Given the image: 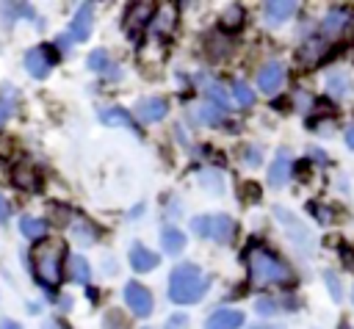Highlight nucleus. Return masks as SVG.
Listing matches in <instances>:
<instances>
[{
  "label": "nucleus",
  "mask_w": 354,
  "mask_h": 329,
  "mask_svg": "<svg viewBox=\"0 0 354 329\" xmlns=\"http://www.w3.org/2000/svg\"><path fill=\"white\" fill-rule=\"evenodd\" d=\"M274 216H277V218L285 224V232L290 235V241H293V243H296V246H299L304 254H310V252H313V238H310V232H307V229L299 224V218H296L290 210L279 207V205L274 207Z\"/></svg>",
  "instance_id": "423d86ee"
},
{
  "label": "nucleus",
  "mask_w": 354,
  "mask_h": 329,
  "mask_svg": "<svg viewBox=\"0 0 354 329\" xmlns=\"http://www.w3.org/2000/svg\"><path fill=\"white\" fill-rule=\"evenodd\" d=\"M91 19H94V3H83V6L77 8V14L72 17L69 36H72L75 41L88 39V33H91Z\"/></svg>",
  "instance_id": "9b49d317"
},
{
  "label": "nucleus",
  "mask_w": 354,
  "mask_h": 329,
  "mask_svg": "<svg viewBox=\"0 0 354 329\" xmlns=\"http://www.w3.org/2000/svg\"><path fill=\"white\" fill-rule=\"evenodd\" d=\"M282 83H285V66H282L279 61H268V64L257 72V86H260V91H266V94H277V91L282 88Z\"/></svg>",
  "instance_id": "9d476101"
},
{
  "label": "nucleus",
  "mask_w": 354,
  "mask_h": 329,
  "mask_svg": "<svg viewBox=\"0 0 354 329\" xmlns=\"http://www.w3.org/2000/svg\"><path fill=\"white\" fill-rule=\"evenodd\" d=\"M8 218V205H6V199L0 196V221H6Z\"/></svg>",
  "instance_id": "4c0bfd02"
},
{
  "label": "nucleus",
  "mask_w": 354,
  "mask_h": 329,
  "mask_svg": "<svg viewBox=\"0 0 354 329\" xmlns=\"http://www.w3.org/2000/svg\"><path fill=\"white\" fill-rule=\"evenodd\" d=\"M241 22H243V8L241 6H230L221 14V28H238Z\"/></svg>",
  "instance_id": "bb28decb"
},
{
  "label": "nucleus",
  "mask_w": 354,
  "mask_h": 329,
  "mask_svg": "<svg viewBox=\"0 0 354 329\" xmlns=\"http://www.w3.org/2000/svg\"><path fill=\"white\" fill-rule=\"evenodd\" d=\"M246 265H249V279L254 285H288V282H293L290 268L263 246H252L246 252Z\"/></svg>",
  "instance_id": "f03ea898"
},
{
  "label": "nucleus",
  "mask_w": 354,
  "mask_h": 329,
  "mask_svg": "<svg viewBox=\"0 0 354 329\" xmlns=\"http://www.w3.org/2000/svg\"><path fill=\"white\" fill-rule=\"evenodd\" d=\"M324 50H326V44H324L321 39H310V41L299 50V64H301V66H315V64L321 61Z\"/></svg>",
  "instance_id": "a211bd4d"
},
{
  "label": "nucleus",
  "mask_w": 354,
  "mask_h": 329,
  "mask_svg": "<svg viewBox=\"0 0 354 329\" xmlns=\"http://www.w3.org/2000/svg\"><path fill=\"white\" fill-rule=\"evenodd\" d=\"M30 263L33 271L39 276L41 285L55 288L61 282V271H64V243L61 241H41L33 246L30 252Z\"/></svg>",
  "instance_id": "7ed1b4c3"
},
{
  "label": "nucleus",
  "mask_w": 354,
  "mask_h": 329,
  "mask_svg": "<svg viewBox=\"0 0 354 329\" xmlns=\"http://www.w3.org/2000/svg\"><path fill=\"white\" fill-rule=\"evenodd\" d=\"M66 268H69V276H72L75 282H80V285H88V282H91V265H88L86 257L72 254L69 263H66Z\"/></svg>",
  "instance_id": "aec40b11"
},
{
  "label": "nucleus",
  "mask_w": 354,
  "mask_h": 329,
  "mask_svg": "<svg viewBox=\"0 0 354 329\" xmlns=\"http://www.w3.org/2000/svg\"><path fill=\"white\" fill-rule=\"evenodd\" d=\"M191 229L199 238H210L216 243H230L235 235V221L230 216H196L191 218Z\"/></svg>",
  "instance_id": "20e7f679"
},
{
  "label": "nucleus",
  "mask_w": 354,
  "mask_h": 329,
  "mask_svg": "<svg viewBox=\"0 0 354 329\" xmlns=\"http://www.w3.org/2000/svg\"><path fill=\"white\" fill-rule=\"evenodd\" d=\"M155 14H158L155 3H133V6L127 8V14H124V33L136 39L144 28H149V25H152Z\"/></svg>",
  "instance_id": "39448f33"
},
{
  "label": "nucleus",
  "mask_w": 354,
  "mask_h": 329,
  "mask_svg": "<svg viewBox=\"0 0 354 329\" xmlns=\"http://www.w3.org/2000/svg\"><path fill=\"white\" fill-rule=\"evenodd\" d=\"M346 144L354 149V124H348V127H346Z\"/></svg>",
  "instance_id": "e433bc0d"
},
{
  "label": "nucleus",
  "mask_w": 354,
  "mask_h": 329,
  "mask_svg": "<svg viewBox=\"0 0 354 329\" xmlns=\"http://www.w3.org/2000/svg\"><path fill=\"white\" fill-rule=\"evenodd\" d=\"M232 94H235L238 105H243V108H249V105L254 102V94H252V88H249L246 83H241V80H235V83H232Z\"/></svg>",
  "instance_id": "cd10ccee"
},
{
  "label": "nucleus",
  "mask_w": 354,
  "mask_h": 329,
  "mask_svg": "<svg viewBox=\"0 0 354 329\" xmlns=\"http://www.w3.org/2000/svg\"><path fill=\"white\" fill-rule=\"evenodd\" d=\"M160 246L166 254H180L185 249V235L177 229V227H163L160 232Z\"/></svg>",
  "instance_id": "f3484780"
},
{
  "label": "nucleus",
  "mask_w": 354,
  "mask_h": 329,
  "mask_svg": "<svg viewBox=\"0 0 354 329\" xmlns=\"http://www.w3.org/2000/svg\"><path fill=\"white\" fill-rule=\"evenodd\" d=\"M293 11H296V3L293 0H271V3L263 6V14H266V22L268 25L285 22L288 17H293Z\"/></svg>",
  "instance_id": "ddd939ff"
},
{
  "label": "nucleus",
  "mask_w": 354,
  "mask_h": 329,
  "mask_svg": "<svg viewBox=\"0 0 354 329\" xmlns=\"http://www.w3.org/2000/svg\"><path fill=\"white\" fill-rule=\"evenodd\" d=\"M351 299H354V288H351Z\"/></svg>",
  "instance_id": "79ce46f5"
},
{
  "label": "nucleus",
  "mask_w": 354,
  "mask_h": 329,
  "mask_svg": "<svg viewBox=\"0 0 354 329\" xmlns=\"http://www.w3.org/2000/svg\"><path fill=\"white\" fill-rule=\"evenodd\" d=\"M249 329H285V326H279V323H254Z\"/></svg>",
  "instance_id": "58836bf2"
},
{
  "label": "nucleus",
  "mask_w": 354,
  "mask_h": 329,
  "mask_svg": "<svg viewBox=\"0 0 354 329\" xmlns=\"http://www.w3.org/2000/svg\"><path fill=\"white\" fill-rule=\"evenodd\" d=\"M86 64H88V69H94V72H102V75H111V72H113V75H116V66L108 61V53H105V50H94Z\"/></svg>",
  "instance_id": "5701e85b"
},
{
  "label": "nucleus",
  "mask_w": 354,
  "mask_h": 329,
  "mask_svg": "<svg viewBox=\"0 0 354 329\" xmlns=\"http://www.w3.org/2000/svg\"><path fill=\"white\" fill-rule=\"evenodd\" d=\"M0 329H22V326H19L17 321H11V318H3V321H0Z\"/></svg>",
  "instance_id": "c9c22d12"
},
{
  "label": "nucleus",
  "mask_w": 354,
  "mask_h": 329,
  "mask_svg": "<svg viewBox=\"0 0 354 329\" xmlns=\"http://www.w3.org/2000/svg\"><path fill=\"white\" fill-rule=\"evenodd\" d=\"M324 282H326V288H329V293H332V301H340V299H343V285H340L337 274H335V271H324Z\"/></svg>",
  "instance_id": "c85d7f7f"
},
{
  "label": "nucleus",
  "mask_w": 354,
  "mask_h": 329,
  "mask_svg": "<svg viewBox=\"0 0 354 329\" xmlns=\"http://www.w3.org/2000/svg\"><path fill=\"white\" fill-rule=\"evenodd\" d=\"M199 180H202V185H205L207 191H213V194H221V188H224V182H221V177H218L216 171H202Z\"/></svg>",
  "instance_id": "c756f323"
},
{
  "label": "nucleus",
  "mask_w": 354,
  "mask_h": 329,
  "mask_svg": "<svg viewBox=\"0 0 354 329\" xmlns=\"http://www.w3.org/2000/svg\"><path fill=\"white\" fill-rule=\"evenodd\" d=\"M169 105L163 97H147V100H138L136 108H133V116L141 122V124H152V122H160L166 116Z\"/></svg>",
  "instance_id": "6e6552de"
},
{
  "label": "nucleus",
  "mask_w": 354,
  "mask_h": 329,
  "mask_svg": "<svg viewBox=\"0 0 354 329\" xmlns=\"http://www.w3.org/2000/svg\"><path fill=\"white\" fill-rule=\"evenodd\" d=\"M348 271H354V254L348 257Z\"/></svg>",
  "instance_id": "ea45409f"
},
{
  "label": "nucleus",
  "mask_w": 354,
  "mask_h": 329,
  "mask_svg": "<svg viewBox=\"0 0 354 329\" xmlns=\"http://www.w3.org/2000/svg\"><path fill=\"white\" fill-rule=\"evenodd\" d=\"M337 329H351V323H346V321H343V323H340Z\"/></svg>",
  "instance_id": "a19ab883"
},
{
  "label": "nucleus",
  "mask_w": 354,
  "mask_h": 329,
  "mask_svg": "<svg viewBox=\"0 0 354 329\" xmlns=\"http://www.w3.org/2000/svg\"><path fill=\"white\" fill-rule=\"evenodd\" d=\"M72 41H75V39H72V36H58V47H61V50H64V53H66V50H69V44H72Z\"/></svg>",
  "instance_id": "f704fd0d"
},
{
  "label": "nucleus",
  "mask_w": 354,
  "mask_h": 329,
  "mask_svg": "<svg viewBox=\"0 0 354 329\" xmlns=\"http://www.w3.org/2000/svg\"><path fill=\"white\" fill-rule=\"evenodd\" d=\"M0 11H3L8 19H11V17H28V19H33V8L25 6V3H3Z\"/></svg>",
  "instance_id": "a878e982"
},
{
  "label": "nucleus",
  "mask_w": 354,
  "mask_h": 329,
  "mask_svg": "<svg viewBox=\"0 0 354 329\" xmlns=\"http://www.w3.org/2000/svg\"><path fill=\"white\" fill-rule=\"evenodd\" d=\"M288 177H290V152L288 149H277V158H274V163L268 169V182L274 188H279V185L288 182Z\"/></svg>",
  "instance_id": "f8f14e48"
},
{
  "label": "nucleus",
  "mask_w": 354,
  "mask_h": 329,
  "mask_svg": "<svg viewBox=\"0 0 354 329\" xmlns=\"http://www.w3.org/2000/svg\"><path fill=\"white\" fill-rule=\"evenodd\" d=\"M19 232H22L25 238H30V241H39V238H44V232H47V224H44L41 218H33V216H22V218H19Z\"/></svg>",
  "instance_id": "412c9836"
},
{
  "label": "nucleus",
  "mask_w": 354,
  "mask_h": 329,
  "mask_svg": "<svg viewBox=\"0 0 354 329\" xmlns=\"http://www.w3.org/2000/svg\"><path fill=\"white\" fill-rule=\"evenodd\" d=\"M241 323H243V312H238V310H216L205 321V329H238Z\"/></svg>",
  "instance_id": "4468645a"
},
{
  "label": "nucleus",
  "mask_w": 354,
  "mask_h": 329,
  "mask_svg": "<svg viewBox=\"0 0 354 329\" xmlns=\"http://www.w3.org/2000/svg\"><path fill=\"white\" fill-rule=\"evenodd\" d=\"M199 83L205 86V94H207V100H210L216 108H221V111L230 108V94H227L216 80H210V77H199Z\"/></svg>",
  "instance_id": "6ab92c4d"
},
{
  "label": "nucleus",
  "mask_w": 354,
  "mask_h": 329,
  "mask_svg": "<svg viewBox=\"0 0 354 329\" xmlns=\"http://www.w3.org/2000/svg\"><path fill=\"white\" fill-rule=\"evenodd\" d=\"M124 301L133 310V315H138V318H147L152 312V293L138 282H127L124 285Z\"/></svg>",
  "instance_id": "0eeeda50"
},
{
  "label": "nucleus",
  "mask_w": 354,
  "mask_h": 329,
  "mask_svg": "<svg viewBox=\"0 0 354 329\" xmlns=\"http://www.w3.org/2000/svg\"><path fill=\"white\" fill-rule=\"evenodd\" d=\"M246 163H249V166H257V163H260V149L249 147V149H246Z\"/></svg>",
  "instance_id": "473e14b6"
},
{
  "label": "nucleus",
  "mask_w": 354,
  "mask_h": 329,
  "mask_svg": "<svg viewBox=\"0 0 354 329\" xmlns=\"http://www.w3.org/2000/svg\"><path fill=\"white\" fill-rule=\"evenodd\" d=\"M130 265H133V271H152L158 265V254L141 243H133L130 246Z\"/></svg>",
  "instance_id": "dca6fc26"
},
{
  "label": "nucleus",
  "mask_w": 354,
  "mask_h": 329,
  "mask_svg": "<svg viewBox=\"0 0 354 329\" xmlns=\"http://www.w3.org/2000/svg\"><path fill=\"white\" fill-rule=\"evenodd\" d=\"M100 119H102V124H122V127H127V130H133L136 135H141L138 133V127H136V119L124 111V108H100Z\"/></svg>",
  "instance_id": "2eb2a0df"
},
{
  "label": "nucleus",
  "mask_w": 354,
  "mask_h": 329,
  "mask_svg": "<svg viewBox=\"0 0 354 329\" xmlns=\"http://www.w3.org/2000/svg\"><path fill=\"white\" fill-rule=\"evenodd\" d=\"M326 88H329V94H335V97H346V94L351 91V80H348L343 72H332V75L326 77Z\"/></svg>",
  "instance_id": "b1692460"
},
{
  "label": "nucleus",
  "mask_w": 354,
  "mask_h": 329,
  "mask_svg": "<svg viewBox=\"0 0 354 329\" xmlns=\"http://www.w3.org/2000/svg\"><path fill=\"white\" fill-rule=\"evenodd\" d=\"M163 329H188V315H183V312L171 315V318L166 321V326H163Z\"/></svg>",
  "instance_id": "7c9ffc66"
},
{
  "label": "nucleus",
  "mask_w": 354,
  "mask_h": 329,
  "mask_svg": "<svg viewBox=\"0 0 354 329\" xmlns=\"http://www.w3.org/2000/svg\"><path fill=\"white\" fill-rule=\"evenodd\" d=\"M224 111L221 108H216L213 102H202V105H196L194 108V116H196V122H202V124H221V116Z\"/></svg>",
  "instance_id": "4be33fe9"
},
{
  "label": "nucleus",
  "mask_w": 354,
  "mask_h": 329,
  "mask_svg": "<svg viewBox=\"0 0 354 329\" xmlns=\"http://www.w3.org/2000/svg\"><path fill=\"white\" fill-rule=\"evenodd\" d=\"M53 64H55V55L50 53V47H33L25 53V66L33 77H47Z\"/></svg>",
  "instance_id": "1a4fd4ad"
},
{
  "label": "nucleus",
  "mask_w": 354,
  "mask_h": 329,
  "mask_svg": "<svg viewBox=\"0 0 354 329\" xmlns=\"http://www.w3.org/2000/svg\"><path fill=\"white\" fill-rule=\"evenodd\" d=\"M8 113H11V105H8V102H0V127H3V122L8 119Z\"/></svg>",
  "instance_id": "72a5a7b5"
},
{
  "label": "nucleus",
  "mask_w": 354,
  "mask_h": 329,
  "mask_svg": "<svg viewBox=\"0 0 354 329\" xmlns=\"http://www.w3.org/2000/svg\"><path fill=\"white\" fill-rule=\"evenodd\" d=\"M346 17H348V14H346L343 8H332V11H329V14L324 17V33H326V36H332V33H337V30L343 28V22H346Z\"/></svg>",
  "instance_id": "393cba45"
},
{
  "label": "nucleus",
  "mask_w": 354,
  "mask_h": 329,
  "mask_svg": "<svg viewBox=\"0 0 354 329\" xmlns=\"http://www.w3.org/2000/svg\"><path fill=\"white\" fill-rule=\"evenodd\" d=\"M210 288V279L194 265V263H180L171 268L169 276V299L177 304H194L199 301Z\"/></svg>",
  "instance_id": "f257e3e1"
},
{
  "label": "nucleus",
  "mask_w": 354,
  "mask_h": 329,
  "mask_svg": "<svg viewBox=\"0 0 354 329\" xmlns=\"http://www.w3.org/2000/svg\"><path fill=\"white\" fill-rule=\"evenodd\" d=\"M254 307H257V312H263V315H271V312H277V310H279V301H271V299H260Z\"/></svg>",
  "instance_id": "2f4dec72"
}]
</instances>
